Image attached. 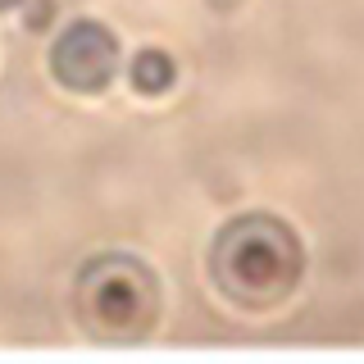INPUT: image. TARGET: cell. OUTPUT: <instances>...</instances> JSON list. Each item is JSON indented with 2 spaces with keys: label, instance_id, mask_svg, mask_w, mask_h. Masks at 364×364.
I'll return each instance as SVG.
<instances>
[{
  "label": "cell",
  "instance_id": "6da1fadb",
  "mask_svg": "<svg viewBox=\"0 0 364 364\" xmlns=\"http://www.w3.org/2000/svg\"><path fill=\"white\" fill-rule=\"evenodd\" d=\"M214 282L246 305H269L291 291L296 273H301V246H296L291 228L269 214H250V219L228 223L214 242L210 255Z\"/></svg>",
  "mask_w": 364,
  "mask_h": 364
},
{
  "label": "cell",
  "instance_id": "7a4b0ae2",
  "mask_svg": "<svg viewBox=\"0 0 364 364\" xmlns=\"http://www.w3.org/2000/svg\"><path fill=\"white\" fill-rule=\"evenodd\" d=\"M77 301L91 328L100 333H141L155 314V282L136 259L105 255L91 259L77 278Z\"/></svg>",
  "mask_w": 364,
  "mask_h": 364
},
{
  "label": "cell",
  "instance_id": "3957f363",
  "mask_svg": "<svg viewBox=\"0 0 364 364\" xmlns=\"http://www.w3.org/2000/svg\"><path fill=\"white\" fill-rule=\"evenodd\" d=\"M50 73L68 91H105L119 73V37L96 18H77L50 46Z\"/></svg>",
  "mask_w": 364,
  "mask_h": 364
},
{
  "label": "cell",
  "instance_id": "277c9868",
  "mask_svg": "<svg viewBox=\"0 0 364 364\" xmlns=\"http://www.w3.org/2000/svg\"><path fill=\"white\" fill-rule=\"evenodd\" d=\"M128 77H132V87L141 91V96H159V91L173 87L178 64H173V55H168V50H155V46H146V50L132 55Z\"/></svg>",
  "mask_w": 364,
  "mask_h": 364
},
{
  "label": "cell",
  "instance_id": "5b68a950",
  "mask_svg": "<svg viewBox=\"0 0 364 364\" xmlns=\"http://www.w3.org/2000/svg\"><path fill=\"white\" fill-rule=\"evenodd\" d=\"M50 0H32V14H28V28H46V23H50Z\"/></svg>",
  "mask_w": 364,
  "mask_h": 364
},
{
  "label": "cell",
  "instance_id": "8992f818",
  "mask_svg": "<svg viewBox=\"0 0 364 364\" xmlns=\"http://www.w3.org/2000/svg\"><path fill=\"white\" fill-rule=\"evenodd\" d=\"M18 5V0H0V14H5V9H14Z\"/></svg>",
  "mask_w": 364,
  "mask_h": 364
}]
</instances>
